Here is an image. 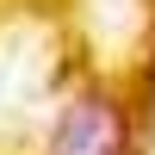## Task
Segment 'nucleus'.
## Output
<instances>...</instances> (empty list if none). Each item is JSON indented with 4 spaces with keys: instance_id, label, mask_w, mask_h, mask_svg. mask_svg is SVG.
<instances>
[{
    "instance_id": "obj_1",
    "label": "nucleus",
    "mask_w": 155,
    "mask_h": 155,
    "mask_svg": "<svg viewBox=\"0 0 155 155\" xmlns=\"http://www.w3.org/2000/svg\"><path fill=\"white\" fill-rule=\"evenodd\" d=\"M50 155H130V118L112 93H81L62 106Z\"/></svg>"
}]
</instances>
